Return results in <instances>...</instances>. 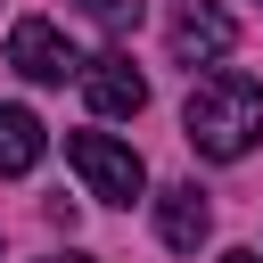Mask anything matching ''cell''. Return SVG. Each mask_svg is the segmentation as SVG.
<instances>
[{"label":"cell","instance_id":"obj_8","mask_svg":"<svg viewBox=\"0 0 263 263\" xmlns=\"http://www.w3.org/2000/svg\"><path fill=\"white\" fill-rule=\"evenodd\" d=\"M82 8H90L99 25H115V33H123V25H140V0H82Z\"/></svg>","mask_w":263,"mask_h":263},{"label":"cell","instance_id":"obj_10","mask_svg":"<svg viewBox=\"0 0 263 263\" xmlns=\"http://www.w3.org/2000/svg\"><path fill=\"white\" fill-rule=\"evenodd\" d=\"M49 263H90V255H49Z\"/></svg>","mask_w":263,"mask_h":263},{"label":"cell","instance_id":"obj_5","mask_svg":"<svg viewBox=\"0 0 263 263\" xmlns=\"http://www.w3.org/2000/svg\"><path fill=\"white\" fill-rule=\"evenodd\" d=\"M82 99H90V115H140L148 107V74L132 66V49H99L82 66Z\"/></svg>","mask_w":263,"mask_h":263},{"label":"cell","instance_id":"obj_1","mask_svg":"<svg viewBox=\"0 0 263 263\" xmlns=\"http://www.w3.org/2000/svg\"><path fill=\"white\" fill-rule=\"evenodd\" d=\"M181 140H189L197 156H214V164H238V156L263 140V82L238 74V66L205 74V82L189 90V107H181Z\"/></svg>","mask_w":263,"mask_h":263},{"label":"cell","instance_id":"obj_9","mask_svg":"<svg viewBox=\"0 0 263 263\" xmlns=\"http://www.w3.org/2000/svg\"><path fill=\"white\" fill-rule=\"evenodd\" d=\"M214 263H263V255H247V247H230V255H214Z\"/></svg>","mask_w":263,"mask_h":263},{"label":"cell","instance_id":"obj_2","mask_svg":"<svg viewBox=\"0 0 263 263\" xmlns=\"http://www.w3.org/2000/svg\"><path fill=\"white\" fill-rule=\"evenodd\" d=\"M66 164H74V173H82V189H90V197H107V205H132V197L148 189L140 148H123V140H107V132H66Z\"/></svg>","mask_w":263,"mask_h":263},{"label":"cell","instance_id":"obj_4","mask_svg":"<svg viewBox=\"0 0 263 263\" xmlns=\"http://www.w3.org/2000/svg\"><path fill=\"white\" fill-rule=\"evenodd\" d=\"M8 66H16L25 82H66V74H82L74 41H66L49 16H16V25H8Z\"/></svg>","mask_w":263,"mask_h":263},{"label":"cell","instance_id":"obj_7","mask_svg":"<svg viewBox=\"0 0 263 263\" xmlns=\"http://www.w3.org/2000/svg\"><path fill=\"white\" fill-rule=\"evenodd\" d=\"M41 148H49L41 115H33V107H0V181L33 173V164H41Z\"/></svg>","mask_w":263,"mask_h":263},{"label":"cell","instance_id":"obj_3","mask_svg":"<svg viewBox=\"0 0 263 263\" xmlns=\"http://www.w3.org/2000/svg\"><path fill=\"white\" fill-rule=\"evenodd\" d=\"M164 41H173V58L197 74V66H222V58L238 49V16H230V8H214V0H181V8H173V25H164Z\"/></svg>","mask_w":263,"mask_h":263},{"label":"cell","instance_id":"obj_6","mask_svg":"<svg viewBox=\"0 0 263 263\" xmlns=\"http://www.w3.org/2000/svg\"><path fill=\"white\" fill-rule=\"evenodd\" d=\"M205 230H214V205H205V189H197V181L156 189V238H164L173 255H197V247H205Z\"/></svg>","mask_w":263,"mask_h":263}]
</instances>
